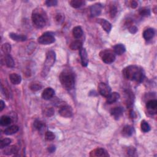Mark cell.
<instances>
[{
  "label": "cell",
  "mask_w": 157,
  "mask_h": 157,
  "mask_svg": "<svg viewBox=\"0 0 157 157\" xmlns=\"http://www.w3.org/2000/svg\"><path fill=\"white\" fill-rule=\"evenodd\" d=\"M124 77L126 79L141 82L145 77V73L142 68L136 65H130L123 69L122 71Z\"/></svg>",
  "instance_id": "6da1fadb"
},
{
  "label": "cell",
  "mask_w": 157,
  "mask_h": 157,
  "mask_svg": "<svg viewBox=\"0 0 157 157\" xmlns=\"http://www.w3.org/2000/svg\"><path fill=\"white\" fill-rule=\"evenodd\" d=\"M60 80L63 87L68 90H72L75 85V77L73 72L68 69L63 71L60 76Z\"/></svg>",
  "instance_id": "7a4b0ae2"
},
{
  "label": "cell",
  "mask_w": 157,
  "mask_h": 157,
  "mask_svg": "<svg viewBox=\"0 0 157 157\" xmlns=\"http://www.w3.org/2000/svg\"><path fill=\"white\" fill-rule=\"evenodd\" d=\"M32 19L33 25L36 28H42L46 25V15L42 10L35 9L32 14Z\"/></svg>",
  "instance_id": "3957f363"
},
{
  "label": "cell",
  "mask_w": 157,
  "mask_h": 157,
  "mask_svg": "<svg viewBox=\"0 0 157 157\" xmlns=\"http://www.w3.org/2000/svg\"><path fill=\"white\" fill-rule=\"evenodd\" d=\"M56 60L55 52L53 50H50L47 53L46 61L44 64L43 70L41 72V76L45 77L49 74L51 68L53 66Z\"/></svg>",
  "instance_id": "277c9868"
},
{
  "label": "cell",
  "mask_w": 157,
  "mask_h": 157,
  "mask_svg": "<svg viewBox=\"0 0 157 157\" xmlns=\"http://www.w3.org/2000/svg\"><path fill=\"white\" fill-rule=\"evenodd\" d=\"M38 43L42 45H49L55 41L54 35L50 32H46L42 34L38 39Z\"/></svg>",
  "instance_id": "5b68a950"
},
{
  "label": "cell",
  "mask_w": 157,
  "mask_h": 157,
  "mask_svg": "<svg viewBox=\"0 0 157 157\" xmlns=\"http://www.w3.org/2000/svg\"><path fill=\"white\" fill-rule=\"evenodd\" d=\"M100 55L102 62L106 64H111L116 60V55L114 52L110 50H104L100 52Z\"/></svg>",
  "instance_id": "8992f818"
},
{
  "label": "cell",
  "mask_w": 157,
  "mask_h": 157,
  "mask_svg": "<svg viewBox=\"0 0 157 157\" xmlns=\"http://www.w3.org/2000/svg\"><path fill=\"white\" fill-rule=\"evenodd\" d=\"M58 112L61 116L65 118H69L71 117L73 115V112H72V109L71 106L64 104L62 106H60L59 108Z\"/></svg>",
  "instance_id": "52a82bcc"
},
{
  "label": "cell",
  "mask_w": 157,
  "mask_h": 157,
  "mask_svg": "<svg viewBox=\"0 0 157 157\" xmlns=\"http://www.w3.org/2000/svg\"><path fill=\"white\" fill-rule=\"evenodd\" d=\"M98 91L101 96L106 98L111 93V88L107 84L104 82H101L98 85Z\"/></svg>",
  "instance_id": "ba28073f"
},
{
  "label": "cell",
  "mask_w": 157,
  "mask_h": 157,
  "mask_svg": "<svg viewBox=\"0 0 157 157\" xmlns=\"http://www.w3.org/2000/svg\"><path fill=\"white\" fill-rule=\"evenodd\" d=\"M80 57L81 60V64L83 67H86L88 63V57L86 49L84 47H81L80 50Z\"/></svg>",
  "instance_id": "9c48e42d"
},
{
  "label": "cell",
  "mask_w": 157,
  "mask_h": 157,
  "mask_svg": "<svg viewBox=\"0 0 157 157\" xmlns=\"http://www.w3.org/2000/svg\"><path fill=\"white\" fill-rule=\"evenodd\" d=\"M146 108L151 114H156L157 108V101L155 100H150L147 102Z\"/></svg>",
  "instance_id": "30bf717a"
},
{
  "label": "cell",
  "mask_w": 157,
  "mask_h": 157,
  "mask_svg": "<svg viewBox=\"0 0 157 157\" xmlns=\"http://www.w3.org/2000/svg\"><path fill=\"white\" fill-rule=\"evenodd\" d=\"M96 22L100 24V25L103 28L105 32H106L107 33H109L111 32L112 29V25L109 22H108L106 19H98L96 20Z\"/></svg>",
  "instance_id": "8fae6325"
},
{
  "label": "cell",
  "mask_w": 157,
  "mask_h": 157,
  "mask_svg": "<svg viewBox=\"0 0 157 157\" xmlns=\"http://www.w3.org/2000/svg\"><path fill=\"white\" fill-rule=\"evenodd\" d=\"M102 11V5L100 3H96L90 8V14L92 17L98 16Z\"/></svg>",
  "instance_id": "7c38bea8"
},
{
  "label": "cell",
  "mask_w": 157,
  "mask_h": 157,
  "mask_svg": "<svg viewBox=\"0 0 157 157\" xmlns=\"http://www.w3.org/2000/svg\"><path fill=\"white\" fill-rule=\"evenodd\" d=\"M55 95V91L52 88L47 87L44 89L42 93V98L45 100H49L53 98V96Z\"/></svg>",
  "instance_id": "4fadbf2b"
},
{
  "label": "cell",
  "mask_w": 157,
  "mask_h": 157,
  "mask_svg": "<svg viewBox=\"0 0 157 157\" xmlns=\"http://www.w3.org/2000/svg\"><path fill=\"white\" fill-rule=\"evenodd\" d=\"M90 156H109L106 151L102 148H97L90 152Z\"/></svg>",
  "instance_id": "5bb4252c"
},
{
  "label": "cell",
  "mask_w": 157,
  "mask_h": 157,
  "mask_svg": "<svg viewBox=\"0 0 157 157\" xmlns=\"http://www.w3.org/2000/svg\"><path fill=\"white\" fill-rule=\"evenodd\" d=\"M120 97V94L117 92L111 93L106 97V101L108 104H112L117 101Z\"/></svg>",
  "instance_id": "9a60e30c"
},
{
  "label": "cell",
  "mask_w": 157,
  "mask_h": 157,
  "mask_svg": "<svg viewBox=\"0 0 157 157\" xmlns=\"http://www.w3.org/2000/svg\"><path fill=\"white\" fill-rule=\"evenodd\" d=\"M111 114L115 118L118 119L123 115V109L120 107H114L111 111Z\"/></svg>",
  "instance_id": "2e32d148"
},
{
  "label": "cell",
  "mask_w": 157,
  "mask_h": 157,
  "mask_svg": "<svg viewBox=\"0 0 157 157\" xmlns=\"http://www.w3.org/2000/svg\"><path fill=\"white\" fill-rule=\"evenodd\" d=\"M155 30L153 28H147L143 33V38L146 41H150L155 36Z\"/></svg>",
  "instance_id": "e0dca14e"
},
{
  "label": "cell",
  "mask_w": 157,
  "mask_h": 157,
  "mask_svg": "<svg viewBox=\"0 0 157 157\" xmlns=\"http://www.w3.org/2000/svg\"><path fill=\"white\" fill-rule=\"evenodd\" d=\"M9 37L13 41H18V42H23L27 39V37L25 35L19 34L14 33H11L9 34Z\"/></svg>",
  "instance_id": "ac0fdd59"
},
{
  "label": "cell",
  "mask_w": 157,
  "mask_h": 157,
  "mask_svg": "<svg viewBox=\"0 0 157 157\" xmlns=\"http://www.w3.org/2000/svg\"><path fill=\"white\" fill-rule=\"evenodd\" d=\"M9 80L14 85H19L22 82V77L16 73H12L9 75Z\"/></svg>",
  "instance_id": "d6986e66"
},
{
  "label": "cell",
  "mask_w": 157,
  "mask_h": 157,
  "mask_svg": "<svg viewBox=\"0 0 157 157\" xmlns=\"http://www.w3.org/2000/svg\"><path fill=\"white\" fill-rule=\"evenodd\" d=\"M113 50L114 53L117 54L118 55H121L123 53H125L126 50V48L124 46V45L122 44H118L116 46H114L113 47Z\"/></svg>",
  "instance_id": "ffe728a7"
},
{
  "label": "cell",
  "mask_w": 157,
  "mask_h": 157,
  "mask_svg": "<svg viewBox=\"0 0 157 157\" xmlns=\"http://www.w3.org/2000/svg\"><path fill=\"white\" fill-rule=\"evenodd\" d=\"M19 130V126L17 125H13L8 127L7 128H6L4 130V134L6 135H12L15 134L16 132H17Z\"/></svg>",
  "instance_id": "44dd1931"
},
{
  "label": "cell",
  "mask_w": 157,
  "mask_h": 157,
  "mask_svg": "<svg viewBox=\"0 0 157 157\" xmlns=\"http://www.w3.org/2000/svg\"><path fill=\"white\" fill-rule=\"evenodd\" d=\"M72 34L76 39H80L83 35V30L79 26L75 27L72 29Z\"/></svg>",
  "instance_id": "7402d4cb"
},
{
  "label": "cell",
  "mask_w": 157,
  "mask_h": 157,
  "mask_svg": "<svg viewBox=\"0 0 157 157\" xmlns=\"http://www.w3.org/2000/svg\"><path fill=\"white\" fill-rule=\"evenodd\" d=\"M4 62L8 68H14L15 66V63L14 60L11 56L10 54H7V55H5V58H4Z\"/></svg>",
  "instance_id": "603a6c76"
},
{
  "label": "cell",
  "mask_w": 157,
  "mask_h": 157,
  "mask_svg": "<svg viewBox=\"0 0 157 157\" xmlns=\"http://www.w3.org/2000/svg\"><path fill=\"white\" fill-rule=\"evenodd\" d=\"M132 132H133V129L130 125H126L124 126L122 131V135L125 137H129L132 135Z\"/></svg>",
  "instance_id": "cb8c5ba5"
},
{
  "label": "cell",
  "mask_w": 157,
  "mask_h": 157,
  "mask_svg": "<svg viewBox=\"0 0 157 157\" xmlns=\"http://www.w3.org/2000/svg\"><path fill=\"white\" fill-rule=\"evenodd\" d=\"M70 49L71 50H78L81 47H82V43L80 41V40H76L73 42H72L70 44Z\"/></svg>",
  "instance_id": "d4e9b609"
},
{
  "label": "cell",
  "mask_w": 157,
  "mask_h": 157,
  "mask_svg": "<svg viewBox=\"0 0 157 157\" xmlns=\"http://www.w3.org/2000/svg\"><path fill=\"white\" fill-rule=\"evenodd\" d=\"M19 151V147H18L17 146H12L9 147H7L4 150V154L5 155H12V154H14L18 152Z\"/></svg>",
  "instance_id": "484cf974"
},
{
  "label": "cell",
  "mask_w": 157,
  "mask_h": 157,
  "mask_svg": "<svg viewBox=\"0 0 157 157\" xmlns=\"http://www.w3.org/2000/svg\"><path fill=\"white\" fill-rule=\"evenodd\" d=\"M12 123V119L10 117L7 116H3L0 119V124L1 126H5L9 125Z\"/></svg>",
  "instance_id": "4316f807"
},
{
  "label": "cell",
  "mask_w": 157,
  "mask_h": 157,
  "mask_svg": "<svg viewBox=\"0 0 157 157\" xmlns=\"http://www.w3.org/2000/svg\"><path fill=\"white\" fill-rule=\"evenodd\" d=\"M85 2L82 0H72L70 1V5L73 8H79L84 4Z\"/></svg>",
  "instance_id": "83f0119b"
},
{
  "label": "cell",
  "mask_w": 157,
  "mask_h": 157,
  "mask_svg": "<svg viewBox=\"0 0 157 157\" xmlns=\"http://www.w3.org/2000/svg\"><path fill=\"white\" fill-rule=\"evenodd\" d=\"M42 87L43 86H42L41 83L38 82H32L31 84H30L29 88L33 92H36L41 90L42 88Z\"/></svg>",
  "instance_id": "f1b7e54d"
},
{
  "label": "cell",
  "mask_w": 157,
  "mask_h": 157,
  "mask_svg": "<svg viewBox=\"0 0 157 157\" xmlns=\"http://www.w3.org/2000/svg\"><path fill=\"white\" fill-rule=\"evenodd\" d=\"M141 128L144 132H147L150 130V126L146 120H142L141 123Z\"/></svg>",
  "instance_id": "f546056e"
},
{
  "label": "cell",
  "mask_w": 157,
  "mask_h": 157,
  "mask_svg": "<svg viewBox=\"0 0 157 157\" xmlns=\"http://www.w3.org/2000/svg\"><path fill=\"white\" fill-rule=\"evenodd\" d=\"M34 127L39 131H42L45 128V125L39 120H36L34 123Z\"/></svg>",
  "instance_id": "4dcf8cb0"
},
{
  "label": "cell",
  "mask_w": 157,
  "mask_h": 157,
  "mask_svg": "<svg viewBox=\"0 0 157 157\" xmlns=\"http://www.w3.org/2000/svg\"><path fill=\"white\" fill-rule=\"evenodd\" d=\"M12 142V140L9 138H5L3 139L0 142V148L1 149L6 148V147H8L9 145L11 144V143Z\"/></svg>",
  "instance_id": "1f68e13d"
},
{
  "label": "cell",
  "mask_w": 157,
  "mask_h": 157,
  "mask_svg": "<svg viewBox=\"0 0 157 157\" xmlns=\"http://www.w3.org/2000/svg\"><path fill=\"white\" fill-rule=\"evenodd\" d=\"M117 13V8L116 7V6L115 4H111L109 8V13L110 14V16L113 18L116 16V14Z\"/></svg>",
  "instance_id": "d6a6232c"
},
{
  "label": "cell",
  "mask_w": 157,
  "mask_h": 157,
  "mask_svg": "<svg viewBox=\"0 0 157 157\" xmlns=\"http://www.w3.org/2000/svg\"><path fill=\"white\" fill-rule=\"evenodd\" d=\"M2 51L5 53V55L9 54L11 51V46L9 43H5L1 47Z\"/></svg>",
  "instance_id": "836d02e7"
},
{
  "label": "cell",
  "mask_w": 157,
  "mask_h": 157,
  "mask_svg": "<svg viewBox=\"0 0 157 157\" xmlns=\"http://www.w3.org/2000/svg\"><path fill=\"white\" fill-rule=\"evenodd\" d=\"M139 14L142 17H148L150 15V10L147 8H142L139 9Z\"/></svg>",
  "instance_id": "e575fe53"
},
{
  "label": "cell",
  "mask_w": 157,
  "mask_h": 157,
  "mask_svg": "<svg viewBox=\"0 0 157 157\" xmlns=\"http://www.w3.org/2000/svg\"><path fill=\"white\" fill-rule=\"evenodd\" d=\"M45 137L46 139L48 141H52L53 140L55 139V136L53 134V132L50 131H48L46 132L45 134Z\"/></svg>",
  "instance_id": "d590c367"
},
{
  "label": "cell",
  "mask_w": 157,
  "mask_h": 157,
  "mask_svg": "<svg viewBox=\"0 0 157 157\" xmlns=\"http://www.w3.org/2000/svg\"><path fill=\"white\" fill-rule=\"evenodd\" d=\"M54 111L52 107H49V108H47L44 111V114L47 117H52L53 115L54 114Z\"/></svg>",
  "instance_id": "8d00e7d4"
},
{
  "label": "cell",
  "mask_w": 157,
  "mask_h": 157,
  "mask_svg": "<svg viewBox=\"0 0 157 157\" xmlns=\"http://www.w3.org/2000/svg\"><path fill=\"white\" fill-rule=\"evenodd\" d=\"M47 6H55L58 3V1H56V0H47L45 2Z\"/></svg>",
  "instance_id": "74e56055"
},
{
  "label": "cell",
  "mask_w": 157,
  "mask_h": 157,
  "mask_svg": "<svg viewBox=\"0 0 157 157\" xmlns=\"http://www.w3.org/2000/svg\"><path fill=\"white\" fill-rule=\"evenodd\" d=\"M129 31L132 34H135L137 32V28L135 26H131L129 28Z\"/></svg>",
  "instance_id": "f35d334b"
},
{
  "label": "cell",
  "mask_w": 157,
  "mask_h": 157,
  "mask_svg": "<svg viewBox=\"0 0 157 157\" xmlns=\"http://www.w3.org/2000/svg\"><path fill=\"white\" fill-rule=\"evenodd\" d=\"M137 6H138V4L136 1H132L130 2V6L132 9L136 8L137 7Z\"/></svg>",
  "instance_id": "ab89813d"
},
{
  "label": "cell",
  "mask_w": 157,
  "mask_h": 157,
  "mask_svg": "<svg viewBox=\"0 0 157 157\" xmlns=\"http://www.w3.org/2000/svg\"><path fill=\"white\" fill-rule=\"evenodd\" d=\"M135 153V149L133 147L130 148L128 150V153L130 155H134V153Z\"/></svg>",
  "instance_id": "60d3db41"
},
{
  "label": "cell",
  "mask_w": 157,
  "mask_h": 157,
  "mask_svg": "<svg viewBox=\"0 0 157 157\" xmlns=\"http://www.w3.org/2000/svg\"><path fill=\"white\" fill-rule=\"evenodd\" d=\"M4 107H5L4 102L3 100H1L0 101V111H2Z\"/></svg>",
  "instance_id": "b9f144b4"
},
{
  "label": "cell",
  "mask_w": 157,
  "mask_h": 157,
  "mask_svg": "<svg viewBox=\"0 0 157 157\" xmlns=\"http://www.w3.org/2000/svg\"><path fill=\"white\" fill-rule=\"evenodd\" d=\"M48 150H49V152H50V153H53L54 151H55V147L53 146V145H51V146H50L49 147V149H48Z\"/></svg>",
  "instance_id": "7bdbcfd3"
},
{
  "label": "cell",
  "mask_w": 157,
  "mask_h": 157,
  "mask_svg": "<svg viewBox=\"0 0 157 157\" xmlns=\"http://www.w3.org/2000/svg\"><path fill=\"white\" fill-rule=\"evenodd\" d=\"M56 20L58 22H61L62 20H63V17L62 15H60V14H58L57 15V17H56Z\"/></svg>",
  "instance_id": "ee69618b"
}]
</instances>
